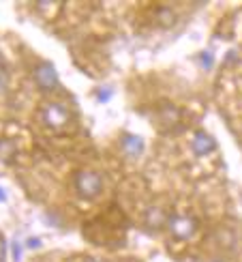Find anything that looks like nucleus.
Segmentation results:
<instances>
[{
	"label": "nucleus",
	"instance_id": "423d86ee",
	"mask_svg": "<svg viewBox=\"0 0 242 262\" xmlns=\"http://www.w3.org/2000/svg\"><path fill=\"white\" fill-rule=\"evenodd\" d=\"M123 148L131 157H137V155H141V150H144V140L139 136H133V134H125L123 136Z\"/></svg>",
	"mask_w": 242,
	"mask_h": 262
},
{
	"label": "nucleus",
	"instance_id": "39448f33",
	"mask_svg": "<svg viewBox=\"0 0 242 262\" xmlns=\"http://www.w3.org/2000/svg\"><path fill=\"white\" fill-rule=\"evenodd\" d=\"M191 148L197 157H204V155H210V152L216 148V142L210 134H206V131H197L191 140Z\"/></svg>",
	"mask_w": 242,
	"mask_h": 262
},
{
	"label": "nucleus",
	"instance_id": "f3484780",
	"mask_svg": "<svg viewBox=\"0 0 242 262\" xmlns=\"http://www.w3.org/2000/svg\"><path fill=\"white\" fill-rule=\"evenodd\" d=\"M0 202H7V193H5L3 187H0Z\"/></svg>",
	"mask_w": 242,
	"mask_h": 262
},
{
	"label": "nucleus",
	"instance_id": "9d476101",
	"mask_svg": "<svg viewBox=\"0 0 242 262\" xmlns=\"http://www.w3.org/2000/svg\"><path fill=\"white\" fill-rule=\"evenodd\" d=\"M200 60H202V64H204V67L206 69H210L212 67V62H214V58H212V52H202V56H200Z\"/></svg>",
	"mask_w": 242,
	"mask_h": 262
},
{
	"label": "nucleus",
	"instance_id": "4468645a",
	"mask_svg": "<svg viewBox=\"0 0 242 262\" xmlns=\"http://www.w3.org/2000/svg\"><path fill=\"white\" fill-rule=\"evenodd\" d=\"M5 252H7V247H5L3 236H0V262H5Z\"/></svg>",
	"mask_w": 242,
	"mask_h": 262
},
{
	"label": "nucleus",
	"instance_id": "dca6fc26",
	"mask_svg": "<svg viewBox=\"0 0 242 262\" xmlns=\"http://www.w3.org/2000/svg\"><path fill=\"white\" fill-rule=\"evenodd\" d=\"M84 262H107V260H103V258H96V256H88Z\"/></svg>",
	"mask_w": 242,
	"mask_h": 262
},
{
	"label": "nucleus",
	"instance_id": "6e6552de",
	"mask_svg": "<svg viewBox=\"0 0 242 262\" xmlns=\"http://www.w3.org/2000/svg\"><path fill=\"white\" fill-rule=\"evenodd\" d=\"M178 116H180L178 107H174L172 103H165L161 107V118H163L165 123H176V121H178Z\"/></svg>",
	"mask_w": 242,
	"mask_h": 262
},
{
	"label": "nucleus",
	"instance_id": "a211bd4d",
	"mask_svg": "<svg viewBox=\"0 0 242 262\" xmlns=\"http://www.w3.org/2000/svg\"><path fill=\"white\" fill-rule=\"evenodd\" d=\"M3 91H5V80L0 78V95H3Z\"/></svg>",
	"mask_w": 242,
	"mask_h": 262
},
{
	"label": "nucleus",
	"instance_id": "0eeeda50",
	"mask_svg": "<svg viewBox=\"0 0 242 262\" xmlns=\"http://www.w3.org/2000/svg\"><path fill=\"white\" fill-rule=\"evenodd\" d=\"M157 17L161 21V26H172L176 21V13L172 9H167V7H159L157 9Z\"/></svg>",
	"mask_w": 242,
	"mask_h": 262
},
{
	"label": "nucleus",
	"instance_id": "6ab92c4d",
	"mask_svg": "<svg viewBox=\"0 0 242 262\" xmlns=\"http://www.w3.org/2000/svg\"><path fill=\"white\" fill-rule=\"evenodd\" d=\"M212 262H221V260H212Z\"/></svg>",
	"mask_w": 242,
	"mask_h": 262
},
{
	"label": "nucleus",
	"instance_id": "7ed1b4c3",
	"mask_svg": "<svg viewBox=\"0 0 242 262\" xmlns=\"http://www.w3.org/2000/svg\"><path fill=\"white\" fill-rule=\"evenodd\" d=\"M41 121L45 127L60 129L69 123V112H67V107L60 105V103H47L41 110Z\"/></svg>",
	"mask_w": 242,
	"mask_h": 262
},
{
	"label": "nucleus",
	"instance_id": "2eb2a0df",
	"mask_svg": "<svg viewBox=\"0 0 242 262\" xmlns=\"http://www.w3.org/2000/svg\"><path fill=\"white\" fill-rule=\"evenodd\" d=\"M0 78H7V71H5V62H3V56H0Z\"/></svg>",
	"mask_w": 242,
	"mask_h": 262
},
{
	"label": "nucleus",
	"instance_id": "9b49d317",
	"mask_svg": "<svg viewBox=\"0 0 242 262\" xmlns=\"http://www.w3.org/2000/svg\"><path fill=\"white\" fill-rule=\"evenodd\" d=\"M109 97H112V91H109V89H101V91H99V93H96V99H99V101H101V103L109 101Z\"/></svg>",
	"mask_w": 242,
	"mask_h": 262
},
{
	"label": "nucleus",
	"instance_id": "f257e3e1",
	"mask_svg": "<svg viewBox=\"0 0 242 262\" xmlns=\"http://www.w3.org/2000/svg\"><path fill=\"white\" fill-rule=\"evenodd\" d=\"M75 189H78V193L86 200L96 198L103 189L101 174H96L92 170H80L78 174H75Z\"/></svg>",
	"mask_w": 242,
	"mask_h": 262
},
{
	"label": "nucleus",
	"instance_id": "f03ea898",
	"mask_svg": "<svg viewBox=\"0 0 242 262\" xmlns=\"http://www.w3.org/2000/svg\"><path fill=\"white\" fill-rule=\"evenodd\" d=\"M167 228L172 236H176L178 241H186L197 232V220L189 215H174L167 220Z\"/></svg>",
	"mask_w": 242,
	"mask_h": 262
},
{
	"label": "nucleus",
	"instance_id": "20e7f679",
	"mask_svg": "<svg viewBox=\"0 0 242 262\" xmlns=\"http://www.w3.org/2000/svg\"><path fill=\"white\" fill-rule=\"evenodd\" d=\"M32 75H35L37 86H39V89H43V91H54V89H58V84H60L56 67H54L52 62H41Z\"/></svg>",
	"mask_w": 242,
	"mask_h": 262
},
{
	"label": "nucleus",
	"instance_id": "f8f14e48",
	"mask_svg": "<svg viewBox=\"0 0 242 262\" xmlns=\"http://www.w3.org/2000/svg\"><path fill=\"white\" fill-rule=\"evenodd\" d=\"M11 252H13V260L19 262V258H21V245H19L17 241L11 243Z\"/></svg>",
	"mask_w": 242,
	"mask_h": 262
},
{
	"label": "nucleus",
	"instance_id": "1a4fd4ad",
	"mask_svg": "<svg viewBox=\"0 0 242 262\" xmlns=\"http://www.w3.org/2000/svg\"><path fill=\"white\" fill-rule=\"evenodd\" d=\"M15 152V142L13 140H0V155L5 159H9V155Z\"/></svg>",
	"mask_w": 242,
	"mask_h": 262
},
{
	"label": "nucleus",
	"instance_id": "ddd939ff",
	"mask_svg": "<svg viewBox=\"0 0 242 262\" xmlns=\"http://www.w3.org/2000/svg\"><path fill=\"white\" fill-rule=\"evenodd\" d=\"M30 249H35V247H39L41 245V238H37V236H32V238H28V243H26Z\"/></svg>",
	"mask_w": 242,
	"mask_h": 262
}]
</instances>
